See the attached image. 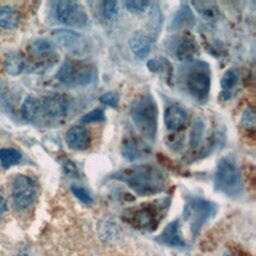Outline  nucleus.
I'll use <instances>...</instances> for the list:
<instances>
[{"label": "nucleus", "mask_w": 256, "mask_h": 256, "mask_svg": "<svg viewBox=\"0 0 256 256\" xmlns=\"http://www.w3.org/2000/svg\"><path fill=\"white\" fill-rule=\"evenodd\" d=\"M110 178L125 183L140 196L157 194L163 191L167 184L164 171L150 164L123 168L113 173Z\"/></svg>", "instance_id": "obj_1"}, {"label": "nucleus", "mask_w": 256, "mask_h": 256, "mask_svg": "<svg viewBox=\"0 0 256 256\" xmlns=\"http://www.w3.org/2000/svg\"><path fill=\"white\" fill-rule=\"evenodd\" d=\"M130 116L138 132L148 141H154L158 127V109L150 95H141L131 104Z\"/></svg>", "instance_id": "obj_2"}, {"label": "nucleus", "mask_w": 256, "mask_h": 256, "mask_svg": "<svg viewBox=\"0 0 256 256\" xmlns=\"http://www.w3.org/2000/svg\"><path fill=\"white\" fill-rule=\"evenodd\" d=\"M167 210L168 201L162 199L143 203L137 207L128 209L123 216L133 227L144 231H153L157 228Z\"/></svg>", "instance_id": "obj_3"}, {"label": "nucleus", "mask_w": 256, "mask_h": 256, "mask_svg": "<svg viewBox=\"0 0 256 256\" xmlns=\"http://www.w3.org/2000/svg\"><path fill=\"white\" fill-rule=\"evenodd\" d=\"M214 187L217 191L229 197H237L242 192L240 171L229 158H222L216 167L214 175Z\"/></svg>", "instance_id": "obj_4"}, {"label": "nucleus", "mask_w": 256, "mask_h": 256, "mask_svg": "<svg viewBox=\"0 0 256 256\" xmlns=\"http://www.w3.org/2000/svg\"><path fill=\"white\" fill-rule=\"evenodd\" d=\"M96 69L90 63L75 60L65 61L58 73L57 78L68 86H83L94 81Z\"/></svg>", "instance_id": "obj_5"}, {"label": "nucleus", "mask_w": 256, "mask_h": 256, "mask_svg": "<svg viewBox=\"0 0 256 256\" xmlns=\"http://www.w3.org/2000/svg\"><path fill=\"white\" fill-rule=\"evenodd\" d=\"M217 211V205L212 201L202 198L190 199L184 208V219L190 223L191 233L195 236Z\"/></svg>", "instance_id": "obj_6"}, {"label": "nucleus", "mask_w": 256, "mask_h": 256, "mask_svg": "<svg viewBox=\"0 0 256 256\" xmlns=\"http://www.w3.org/2000/svg\"><path fill=\"white\" fill-rule=\"evenodd\" d=\"M56 16L62 24L76 28L84 27L88 22V15L84 7L71 0H62L56 3Z\"/></svg>", "instance_id": "obj_7"}, {"label": "nucleus", "mask_w": 256, "mask_h": 256, "mask_svg": "<svg viewBox=\"0 0 256 256\" xmlns=\"http://www.w3.org/2000/svg\"><path fill=\"white\" fill-rule=\"evenodd\" d=\"M37 194L36 182L29 176L19 175L12 184V198L18 208H26L32 204Z\"/></svg>", "instance_id": "obj_8"}, {"label": "nucleus", "mask_w": 256, "mask_h": 256, "mask_svg": "<svg viewBox=\"0 0 256 256\" xmlns=\"http://www.w3.org/2000/svg\"><path fill=\"white\" fill-rule=\"evenodd\" d=\"M56 41L69 53L75 56H84L89 53L90 46L88 40L80 33L72 30L60 29L54 32Z\"/></svg>", "instance_id": "obj_9"}, {"label": "nucleus", "mask_w": 256, "mask_h": 256, "mask_svg": "<svg viewBox=\"0 0 256 256\" xmlns=\"http://www.w3.org/2000/svg\"><path fill=\"white\" fill-rule=\"evenodd\" d=\"M187 88L190 93L201 99L207 97L210 90V77L201 70L192 71L187 78Z\"/></svg>", "instance_id": "obj_10"}, {"label": "nucleus", "mask_w": 256, "mask_h": 256, "mask_svg": "<svg viewBox=\"0 0 256 256\" xmlns=\"http://www.w3.org/2000/svg\"><path fill=\"white\" fill-rule=\"evenodd\" d=\"M68 99L65 95L55 93L46 96L42 101L45 114L50 118H61L68 110Z\"/></svg>", "instance_id": "obj_11"}, {"label": "nucleus", "mask_w": 256, "mask_h": 256, "mask_svg": "<svg viewBox=\"0 0 256 256\" xmlns=\"http://www.w3.org/2000/svg\"><path fill=\"white\" fill-rule=\"evenodd\" d=\"M156 240L164 245L172 247H183L185 242L181 236L179 220L170 222L162 231V233L156 237Z\"/></svg>", "instance_id": "obj_12"}, {"label": "nucleus", "mask_w": 256, "mask_h": 256, "mask_svg": "<svg viewBox=\"0 0 256 256\" xmlns=\"http://www.w3.org/2000/svg\"><path fill=\"white\" fill-rule=\"evenodd\" d=\"M129 46L133 54L138 58H145L151 51L152 40L143 31H135L130 37Z\"/></svg>", "instance_id": "obj_13"}, {"label": "nucleus", "mask_w": 256, "mask_h": 256, "mask_svg": "<svg viewBox=\"0 0 256 256\" xmlns=\"http://www.w3.org/2000/svg\"><path fill=\"white\" fill-rule=\"evenodd\" d=\"M65 140L71 149L84 150L89 144V134L84 127L76 125L68 129Z\"/></svg>", "instance_id": "obj_14"}, {"label": "nucleus", "mask_w": 256, "mask_h": 256, "mask_svg": "<svg viewBox=\"0 0 256 256\" xmlns=\"http://www.w3.org/2000/svg\"><path fill=\"white\" fill-rule=\"evenodd\" d=\"M195 23H196V18L192 9L190 8V6L184 3L175 13L171 21V28L174 30L191 28L195 25Z\"/></svg>", "instance_id": "obj_15"}, {"label": "nucleus", "mask_w": 256, "mask_h": 256, "mask_svg": "<svg viewBox=\"0 0 256 256\" xmlns=\"http://www.w3.org/2000/svg\"><path fill=\"white\" fill-rule=\"evenodd\" d=\"M164 122L168 129L176 131L185 124L186 113L181 107L172 105L168 107L164 113Z\"/></svg>", "instance_id": "obj_16"}, {"label": "nucleus", "mask_w": 256, "mask_h": 256, "mask_svg": "<svg viewBox=\"0 0 256 256\" xmlns=\"http://www.w3.org/2000/svg\"><path fill=\"white\" fill-rule=\"evenodd\" d=\"M198 53V45L195 39L185 38L176 48V56L179 60L187 61L191 60Z\"/></svg>", "instance_id": "obj_17"}, {"label": "nucleus", "mask_w": 256, "mask_h": 256, "mask_svg": "<svg viewBox=\"0 0 256 256\" xmlns=\"http://www.w3.org/2000/svg\"><path fill=\"white\" fill-rule=\"evenodd\" d=\"M121 153L124 158L129 161H134L141 157L142 150L139 144L133 137H126L123 139L121 144Z\"/></svg>", "instance_id": "obj_18"}, {"label": "nucleus", "mask_w": 256, "mask_h": 256, "mask_svg": "<svg viewBox=\"0 0 256 256\" xmlns=\"http://www.w3.org/2000/svg\"><path fill=\"white\" fill-rule=\"evenodd\" d=\"M192 5L199 12L202 18L207 21H216L219 16L217 6L209 1H194Z\"/></svg>", "instance_id": "obj_19"}, {"label": "nucleus", "mask_w": 256, "mask_h": 256, "mask_svg": "<svg viewBox=\"0 0 256 256\" xmlns=\"http://www.w3.org/2000/svg\"><path fill=\"white\" fill-rule=\"evenodd\" d=\"M19 14L18 12L10 7L3 6L0 7V26L6 29H12L16 27L19 23Z\"/></svg>", "instance_id": "obj_20"}, {"label": "nucleus", "mask_w": 256, "mask_h": 256, "mask_svg": "<svg viewBox=\"0 0 256 256\" xmlns=\"http://www.w3.org/2000/svg\"><path fill=\"white\" fill-rule=\"evenodd\" d=\"M39 110H40L39 101L36 98L29 96L25 99V101L22 104L21 114L25 120L33 121L36 119V117L39 113Z\"/></svg>", "instance_id": "obj_21"}, {"label": "nucleus", "mask_w": 256, "mask_h": 256, "mask_svg": "<svg viewBox=\"0 0 256 256\" xmlns=\"http://www.w3.org/2000/svg\"><path fill=\"white\" fill-rule=\"evenodd\" d=\"M21 153L14 148L0 149V163L4 169L16 165L21 160Z\"/></svg>", "instance_id": "obj_22"}, {"label": "nucleus", "mask_w": 256, "mask_h": 256, "mask_svg": "<svg viewBox=\"0 0 256 256\" xmlns=\"http://www.w3.org/2000/svg\"><path fill=\"white\" fill-rule=\"evenodd\" d=\"M4 66H5V70L8 74L18 75L24 69L25 63H24V60L21 55H19L17 53H12L6 58Z\"/></svg>", "instance_id": "obj_23"}, {"label": "nucleus", "mask_w": 256, "mask_h": 256, "mask_svg": "<svg viewBox=\"0 0 256 256\" xmlns=\"http://www.w3.org/2000/svg\"><path fill=\"white\" fill-rule=\"evenodd\" d=\"M147 66L151 72H154L159 75H166L168 79H170L171 73H172V68L170 63L165 60L164 58L160 59H151L148 61Z\"/></svg>", "instance_id": "obj_24"}, {"label": "nucleus", "mask_w": 256, "mask_h": 256, "mask_svg": "<svg viewBox=\"0 0 256 256\" xmlns=\"http://www.w3.org/2000/svg\"><path fill=\"white\" fill-rule=\"evenodd\" d=\"M238 79H239V73L237 71L232 70V69L226 71L222 75L221 80H220V85H221L222 90L226 91V92L231 91L237 84Z\"/></svg>", "instance_id": "obj_25"}, {"label": "nucleus", "mask_w": 256, "mask_h": 256, "mask_svg": "<svg viewBox=\"0 0 256 256\" xmlns=\"http://www.w3.org/2000/svg\"><path fill=\"white\" fill-rule=\"evenodd\" d=\"M119 10H120V8H119V4L117 1L108 0V1L103 2V4H102L103 15L108 19L115 18L119 14Z\"/></svg>", "instance_id": "obj_26"}, {"label": "nucleus", "mask_w": 256, "mask_h": 256, "mask_svg": "<svg viewBox=\"0 0 256 256\" xmlns=\"http://www.w3.org/2000/svg\"><path fill=\"white\" fill-rule=\"evenodd\" d=\"M124 4L128 11L132 13H141L144 12L151 3L146 0H129L125 1Z\"/></svg>", "instance_id": "obj_27"}, {"label": "nucleus", "mask_w": 256, "mask_h": 256, "mask_svg": "<svg viewBox=\"0 0 256 256\" xmlns=\"http://www.w3.org/2000/svg\"><path fill=\"white\" fill-rule=\"evenodd\" d=\"M105 120V114L102 109L95 108L85 115L82 116L81 122L83 123H92V122H101Z\"/></svg>", "instance_id": "obj_28"}, {"label": "nucleus", "mask_w": 256, "mask_h": 256, "mask_svg": "<svg viewBox=\"0 0 256 256\" xmlns=\"http://www.w3.org/2000/svg\"><path fill=\"white\" fill-rule=\"evenodd\" d=\"M71 190L73 192V194L83 203L85 204H91L93 202V199L90 195V193L82 186L79 185H73L71 187Z\"/></svg>", "instance_id": "obj_29"}, {"label": "nucleus", "mask_w": 256, "mask_h": 256, "mask_svg": "<svg viewBox=\"0 0 256 256\" xmlns=\"http://www.w3.org/2000/svg\"><path fill=\"white\" fill-rule=\"evenodd\" d=\"M242 124L247 129H254L255 128V112L253 108H246L241 117Z\"/></svg>", "instance_id": "obj_30"}, {"label": "nucleus", "mask_w": 256, "mask_h": 256, "mask_svg": "<svg viewBox=\"0 0 256 256\" xmlns=\"http://www.w3.org/2000/svg\"><path fill=\"white\" fill-rule=\"evenodd\" d=\"M100 102L109 106V107L116 108L118 106V103H119V96L116 92L109 91V92H106L105 94H103L100 97Z\"/></svg>", "instance_id": "obj_31"}, {"label": "nucleus", "mask_w": 256, "mask_h": 256, "mask_svg": "<svg viewBox=\"0 0 256 256\" xmlns=\"http://www.w3.org/2000/svg\"><path fill=\"white\" fill-rule=\"evenodd\" d=\"M33 47H34V50L38 53V54H43V53H47V52H50L53 50V44L46 40V39H39V40H36L34 43H33Z\"/></svg>", "instance_id": "obj_32"}, {"label": "nucleus", "mask_w": 256, "mask_h": 256, "mask_svg": "<svg viewBox=\"0 0 256 256\" xmlns=\"http://www.w3.org/2000/svg\"><path fill=\"white\" fill-rule=\"evenodd\" d=\"M202 132H203V125L198 122V123H195V125L193 126L192 130H191V145H197L200 141V138H201V135H202Z\"/></svg>", "instance_id": "obj_33"}, {"label": "nucleus", "mask_w": 256, "mask_h": 256, "mask_svg": "<svg viewBox=\"0 0 256 256\" xmlns=\"http://www.w3.org/2000/svg\"><path fill=\"white\" fill-rule=\"evenodd\" d=\"M6 208H7L6 199H5L4 195L2 194V192L0 191V219L3 217L4 213L6 212Z\"/></svg>", "instance_id": "obj_34"}, {"label": "nucleus", "mask_w": 256, "mask_h": 256, "mask_svg": "<svg viewBox=\"0 0 256 256\" xmlns=\"http://www.w3.org/2000/svg\"><path fill=\"white\" fill-rule=\"evenodd\" d=\"M64 167H65V170L67 171V173H69V174L74 175V174H76V173H77V171H76V167L74 166V164H73V163H71V162H69V161L64 165Z\"/></svg>", "instance_id": "obj_35"}, {"label": "nucleus", "mask_w": 256, "mask_h": 256, "mask_svg": "<svg viewBox=\"0 0 256 256\" xmlns=\"http://www.w3.org/2000/svg\"><path fill=\"white\" fill-rule=\"evenodd\" d=\"M14 256H29L27 253H25V252H18L17 254H15Z\"/></svg>", "instance_id": "obj_36"}, {"label": "nucleus", "mask_w": 256, "mask_h": 256, "mask_svg": "<svg viewBox=\"0 0 256 256\" xmlns=\"http://www.w3.org/2000/svg\"><path fill=\"white\" fill-rule=\"evenodd\" d=\"M223 256H231V255H230V254H228V253H225Z\"/></svg>", "instance_id": "obj_37"}]
</instances>
